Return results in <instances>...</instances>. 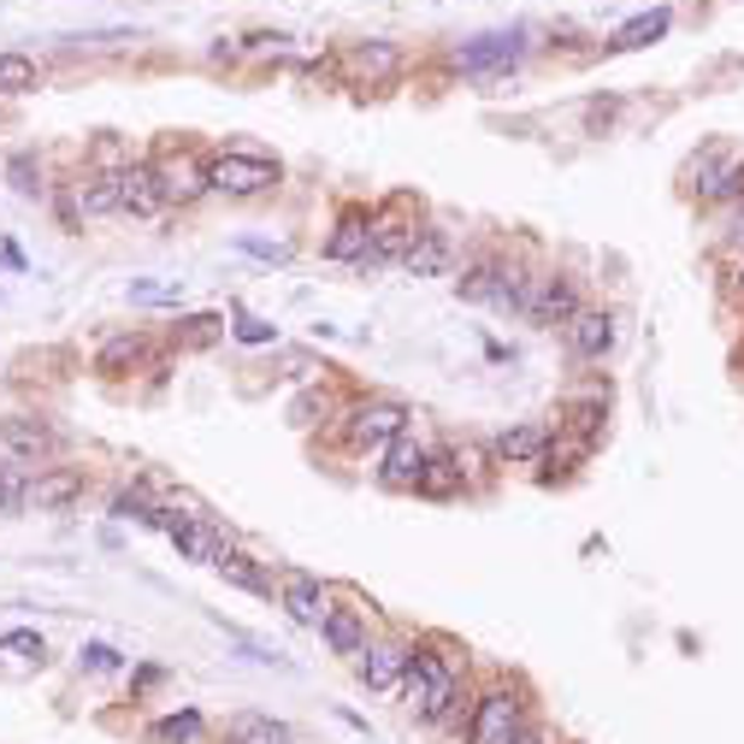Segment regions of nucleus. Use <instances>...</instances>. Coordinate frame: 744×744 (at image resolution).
Masks as SVG:
<instances>
[{
  "label": "nucleus",
  "instance_id": "27",
  "mask_svg": "<svg viewBox=\"0 0 744 744\" xmlns=\"http://www.w3.org/2000/svg\"><path fill=\"white\" fill-rule=\"evenodd\" d=\"M562 426H567V438H579L585 449H591L597 438H602V402H567V413H562Z\"/></svg>",
  "mask_w": 744,
  "mask_h": 744
},
{
  "label": "nucleus",
  "instance_id": "37",
  "mask_svg": "<svg viewBox=\"0 0 744 744\" xmlns=\"http://www.w3.org/2000/svg\"><path fill=\"white\" fill-rule=\"evenodd\" d=\"M83 668H90V673H113V668H125V656H118L113 645H90V650H83Z\"/></svg>",
  "mask_w": 744,
  "mask_h": 744
},
{
  "label": "nucleus",
  "instance_id": "36",
  "mask_svg": "<svg viewBox=\"0 0 744 744\" xmlns=\"http://www.w3.org/2000/svg\"><path fill=\"white\" fill-rule=\"evenodd\" d=\"M231 332H237V343H272V337H279V325H266V319H254V314H237Z\"/></svg>",
  "mask_w": 744,
  "mask_h": 744
},
{
  "label": "nucleus",
  "instance_id": "40",
  "mask_svg": "<svg viewBox=\"0 0 744 744\" xmlns=\"http://www.w3.org/2000/svg\"><path fill=\"white\" fill-rule=\"evenodd\" d=\"M738 290H744V266H738Z\"/></svg>",
  "mask_w": 744,
  "mask_h": 744
},
{
  "label": "nucleus",
  "instance_id": "29",
  "mask_svg": "<svg viewBox=\"0 0 744 744\" xmlns=\"http://www.w3.org/2000/svg\"><path fill=\"white\" fill-rule=\"evenodd\" d=\"M130 302L136 307H178L184 302V279H143V284H130Z\"/></svg>",
  "mask_w": 744,
  "mask_h": 744
},
{
  "label": "nucleus",
  "instance_id": "5",
  "mask_svg": "<svg viewBox=\"0 0 744 744\" xmlns=\"http://www.w3.org/2000/svg\"><path fill=\"white\" fill-rule=\"evenodd\" d=\"M521 54H526V30H484V36L455 48V65L467 77H496V72H514Z\"/></svg>",
  "mask_w": 744,
  "mask_h": 744
},
{
  "label": "nucleus",
  "instance_id": "25",
  "mask_svg": "<svg viewBox=\"0 0 744 744\" xmlns=\"http://www.w3.org/2000/svg\"><path fill=\"white\" fill-rule=\"evenodd\" d=\"M455 484H461V455H449V449H431L420 491H426V496H449Z\"/></svg>",
  "mask_w": 744,
  "mask_h": 744
},
{
  "label": "nucleus",
  "instance_id": "15",
  "mask_svg": "<svg viewBox=\"0 0 744 744\" xmlns=\"http://www.w3.org/2000/svg\"><path fill=\"white\" fill-rule=\"evenodd\" d=\"M154 171H160L166 201H178V207L207 189V160H196V154H166V160H154Z\"/></svg>",
  "mask_w": 744,
  "mask_h": 744
},
{
  "label": "nucleus",
  "instance_id": "3",
  "mask_svg": "<svg viewBox=\"0 0 744 744\" xmlns=\"http://www.w3.org/2000/svg\"><path fill=\"white\" fill-rule=\"evenodd\" d=\"M526 733V703L514 685H491L473 703V726H467V744H514Z\"/></svg>",
  "mask_w": 744,
  "mask_h": 744
},
{
  "label": "nucleus",
  "instance_id": "34",
  "mask_svg": "<svg viewBox=\"0 0 744 744\" xmlns=\"http://www.w3.org/2000/svg\"><path fill=\"white\" fill-rule=\"evenodd\" d=\"M7 178H12V189H19V196H42V171H36V160H30V154H12Z\"/></svg>",
  "mask_w": 744,
  "mask_h": 744
},
{
  "label": "nucleus",
  "instance_id": "13",
  "mask_svg": "<svg viewBox=\"0 0 744 744\" xmlns=\"http://www.w3.org/2000/svg\"><path fill=\"white\" fill-rule=\"evenodd\" d=\"M402 266L413 279H443V272L455 266V242H449V231H438V224H420V237H413V249L402 254Z\"/></svg>",
  "mask_w": 744,
  "mask_h": 744
},
{
  "label": "nucleus",
  "instance_id": "1",
  "mask_svg": "<svg viewBox=\"0 0 744 744\" xmlns=\"http://www.w3.org/2000/svg\"><path fill=\"white\" fill-rule=\"evenodd\" d=\"M402 703H408V715H420V721H438L443 709L455 703V668H449V656L438 645L413 650V662L402 673Z\"/></svg>",
  "mask_w": 744,
  "mask_h": 744
},
{
  "label": "nucleus",
  "instance_id": "16",
  "mask_svg": "<svg viewBox=\"0 0 744 744\" xmlns=\"http://www.w3.org/2000/svg\"><path fill=\"white\" fill-rule=\"evenodd\" d=\"M279 602L290 609V620H296V627H319L325 609H332V602H325V585H319L314 574H290V579L279 585Z\"/></svg>",
  "mask_w": 744,
  "mask_h": 744
},
{
  "label": "nucleus",
  "instance_id": "35",
  "mask_svg": "<svg viewBox=\"0 0 744 744\" xmlns=\"http://www.w3.org/2000/svg\"><path fill=\"white\" fill-rule=\"evenodd\" d=\"M0 650H19V656H30V662H42L48 656V645H42V632H0Z\"/></svg>",
  "mask_w": 744,
  "mask_h": 744
},
{
  "label": "nucleus",
  "instance_id": "4",
  "mask_svg": "<svg viewBox=\"0 0 744 744\" xmlns=\"http://www.w3.org/2000/svg\"><path fill=\"white\" fill-rule=\"evenodd\" d=\"M402 431H408V408L390 402V396H378V402L349 408V420H343V443H349L355 455H367V449H385L390 438H402Z\"/></svg>",
  "mask_w": 744,
  "mask_h": 744
},
{
  "label": "nucleus",
  "instance_id": "19",
  "mask_svg": "<svg viewBox=\"0 0 744 744\" xmlns=\"http://www.w3.org/2000/svg\"><path fill=\"white\" fill-rule=\"evenodd\" d=\"M319 632H325V645H332V656H360L367 650V620H360V609H325Z\"/></svg>",
  "mask_w": 744,
  "mask_h": 744
},
{
  "label": "nucleus",
  "instance_id": "33",
  "mask_svg": "<svg viewBox=\"0 0 744 744\" xmlns=\"http://www.w3.org/2000/svg\"><path fill=\"white\" fill-rule=\"evenodd\" d=\"M0 90H36V60L0 54Z\"/></svg>",
  "mask_w": 744,
  "mask_h": 744
},
{
  "label": "nucleus",
  "instance_id": "8",
  "mask_svg": "<svg viewBox=\"0 0 744 744\" xmlns=\"http://www.w3.org/2000/svg\"><path fill=\"white\" fill-rule=\"evenodd\" d=\"M615 337H620V325H615L609 307H579V314L567 319V343H574L579 360H602L615 349Z\"/></svg>",
  "mask_w": 744,
  "mask_h": 744
},
{
  "label": "nucleus",
  "instance_id": "38",
  "mask_svg": "<svg viewBox=\"0 0 744 744\" xmlns=\"http://www.w3.org/2000/svg\"><path fill=\"white\" fill-rule=\"evenodd\" d=\"M0 261H7L12 272H24V249H19V242H7V249H0Z\"/></svg>",
  "mask_w": 744,
  "mask_h": 744
},
{
  "label": "nucleus",
  "instance_id": "26",
  "mask_svg": "<svg viewBox=\"0 0 744 744\" xmlns=\"http://www.w3.org/2000/svg\"><path fill=\"white\" fill-rule=\"evenodd\" d=\"M349 65L373 83V77H390L396 65H402V54H396V42H360L355 54H349Z\"/></svg>",
  "mask_w": 744,
  "mask_h": 744
},
{
  "label": "nucleus",
  "instance_id": "7",
  "mask_svg": "<svg viewBox=\"0 0 744 744\" xmlns=\"http://www.w3.org/2000/svg\"><path fill=\"white\" fill-rule=\"evenodd\" d=\"M426 455L431 449L413 438V431H402V438H390L385 443V461H378V484L385 491H420V479H426Z\"/></svg>",
  "mask_w": 744,
  "mask_h": 744
},
{
  "label": "nucleus",
  "instance_id": "31",
  "mask_svg": "<svg viewBox=\"0 0 744 744\" xmlns=\"http://www.w3.org/2000/svg\"><path fill=\"white\" fill-rule=\"evenodd\" d=\"M237 744H290V726L266 721V715H242L237 721Z\"/></svg>",
  "mask_w": 744,
  "mask_h": 744
},
{
  "label": "nucleus",
  "instance_id": "6",
  "mask_svg": "<svg viewBox=\"0 0 744 744\" xmlns=\"http://www.w3.org/2000/svg\"><path fill=\"white\" fill-rule=\"evenodd\" d=\"M521 314H526L532 325H567V319L579 314V290H574V279H567V272H544V279H532Z\"/></svg>",
  "mask_w": 744,
  "mask_h": 744
},
{
  "label": "nucleus",
  "instance_id": "24",
  "mask_svg": "<svg viewBox=\"0 0 744 744\" xmlns=\"http://www.w3.org/2000/svg\"><path fill=\"white\" fill-rule=\"evenodd\" d=\"M148 337H113L107 349H101V360L95 367L107 373V378H125V373H136V367H148Z\"/></svg>",
  "mask_w": 744,
  "mask_h": 744
},
{
  "label": "nucleus",
  "instance_id": "10",
  "mask_svg": "<svg viewBox=\"0 0 744 744\" xmlns=\"http://www.w3.org/2000/svg\"><path fill=\"white\" fill-rule=\"evenodd\" d=\"M0 449H7L12 461L36 467V461H48V455L60 449V438H54L42 420H24V413H12V420H0Z\"/></svg>",
  "mask_w": 744,
  "mask_h": 744
},
{
  "label": "nucleus",
  "instance_id": "28",
  "mask_svg": "<svg viewBox=\"0 0 744 744\" xmlns=\"http://www.w3.org/2000/svg\"><path fill=\"white\" fill-rule=\"evenodd\" d=\"M30 503V467L24 461H0V514H19Z\"/></svg>",
  "mask_w": 744,
  "mask_h": 744
},
{
  "label": "nucleus",
  "instance_id": "39",
  "mask_svg": "<svg viewBox=\"0 0 744 744\" xmlns=\"http://www.w3.org/2000/svg\"><path fill=\"white\" fill-rule=\"evenodd\" d=\"M514 744H549V733H544V726H526V733L514 738Z\"/></svg>",
  "mask_w": 744,
  "mask_h": 744
},
{
  "label": "nucleus",
  "instance_id": "12",
  "mask_svg": "<svg viewBox=\"0 0 744 744\" xmlns=\"http://www.w3.org/2000/svg\"><path fill=\"white\" fill-rule=\"evenodd\" d=\"M367 254H373V213L367 207H349V213L337 219V231L332 242H325V261H343V266H367Z\"/></svg>",
  "mask_w": 744,
  "mask_h": 744
},
{
  "label": "nucleus",
  "instance_id": "32",
  "mask_svg": "<svg viewBox=\"0 0 744 744\" xmlns=\"http://www.w3.org/2000/svg\"><path fill=\"white\" fill-rule=\"evenodd\" d=\"M171 337H178V349H201V343L224 337V319H219V314H189L184 332H171Z\"/></svg>",
  "mask_w": 744,
  "mask_h": 744
},
{
  "label": "nucleus",
  "instance_id": "23",
  "mask_svg": "<svg viewBox=\"0 0 744 744\" xmlns=\"http://www.w3.org/2000/svg\"><path fill=\"white\" fill-rule=\"evenodd\" d=\"M219 574L231 579V585H242V591H254V597H272V574L249 556V549H224V556H219Z\"/></svg>",
  "mask_w": 744,
  "mask_h": 744
},
{
  "label": "nucleus",
  "instance_id": "30",
  "mask_svg": "<svg viewBox=\"0 0 744 744\" xmlns=\"http://www.w3.org/2000/svg\"><path fill=\"white\" fill-rule=\"evenodd\" d=\"M201 738V715L196 709H178V715H166L154 726V744H196Z\"/></svg>",
  "mask_w": 744,
  "mask_h": 744
},
{
  "label": "nucleus",
  "instance_id": "18",
  "mask_svg": "<svg viewBox=\"0 0 744 744\" xmlns=\"http://www.w3.org/2000/svg\"><path fill=\"white\" fill-rule=\"evenodd\" d=\"M549 449V426L526 420V426H509L503 438H496V455H503L509 467H538V455Z\"/></svg>",
  "mask_w": 744,
  "mask_h": 744
},
{
  "label": "nucleus",
  "instance_id": "22",
  "mask_svg": "<svg viewBox=\"0 0 744 744\" xmlns=\"http://www.w3.org/2000/svg\"><path fill=\"white\" fill-rule=\"evenodd\" d=\"M668 24H673V12L668 7H656V12H638V19H627L609 36V48L615 54H632V48H650V42H662L668 36Z\"/></svg>",
  "mask_w": 744,
  "mask_h": 744
},
{
  "label": "nucleus",
  "instance_id": "20",
  "mask_svg": "<svg viewBox=\"0 0 744 744\" xmlns=\"http://www.w3.org/2000/svg\"><path fill=\"white\" fill-rule=\"evenodd\" d=\"M413 237H420V224H408V219H373V254H367V266H385V261H402V254L413 249Z\"/></svg>",
  "mask_w": 744,
  "mask_h": 744
},
{
  "label": "nucleus",
  "instance_id": "2",
  "mask_svg": "<svg viewBox=\"0 0 744 744\" xmlns=\"http://www.w3.org/2000/svg\"><path fill=\"white\" fill-rule=\"evenodd\" d=\"M279 184V160H266L261 148H219L207 160V189H224V196H266Z\"/></svg>",
  "mask_w": 744,
  "mask_h": 744
},
{
  "label": "nucleus",
  "instance_id": "11",
  "mask_svg": "<svg viewBox=\"0 0 744 744\" xmlns=\"http://www.w3.org/2000/svg\"><path fill=\"white\" fill-rule=\"evenodd\" d=\"M166 538L178 544V556H184V562H201V567H219V556L231 549V538H224V532H219L213 521H207V514H189L184 526H171V532H166Z\"/></svg>",
  "mask_w": 744,
  "mask_h": 744
},
{
  "label": "nucleus",
  "instance_id": "14",
  "mask_svg": "<svg viewBox=\"0 0 744 744\" xmlns=\"http://www.w3.org/2000/svg\"><path fill=\"white\" fill-rule=\"evenodd\" d=\"M118 196H125V213H136V219H154V213H166V207H171L154 166H125V171H118Z\"/></svg>",
  "mask_w": 744,
  "mask_h": 744
},
{
  "label": "nucleus",
  "instance_id": "9",
  "mask_svg": "<svg viewBox=\"0 0 744 744\" xmlns=\"http://www.w3.org/2000/svg\"><path fill=\"white\" fill-rule=\"evenodd\" d=\"M408 662H413V645H402V638L367 645V650H360V685H367V691H390V685H402Z\"/></svg>",
  "mask_w": 744,
  "mask_h": 744
},
{
  "label": "nucleus",
  "instance_id": "17",
  "mask_svg": "<svg viewBox=\"0 0 744 744\" xmlns=\"http://www.w3.org/2000/svg\"><path fill=\"white\" fill-rule=\"evenodd\" d=\"M83 496V467H48V473L30 479V503L36 509H65Z\"/></svg>",
  "mask_w": 744,
  "mask_h": 744
},
{
  "label": "nucleus",
  "instance_id": "21",
  "mask_svg": "<svg viewBox=\"0 0 744 744\" xmlns=\"http://www.w3.org/2000/svg\"><path fill=\"white\" fill-rule=\"evenodd\" d=\"M77 213L83 219H101V213H125V196H118V171H95V178L77 184Z\"/></svg>",
  "mask_w": 744,
  "mask_h": 744
}]
</instances>
